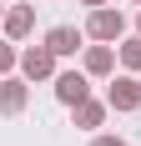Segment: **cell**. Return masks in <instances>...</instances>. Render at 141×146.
Instances as JSON below:
<instances>
[{"label": "cell", "instance_id": "6da1fadb", "mask_svg": "<svg viewBox=\"0 0 141 146\" xmlns=\"http://www.w3.org/2000/svg\"><path fill=\"white\" fill-rule=\"evenodd\" d=\"M86 35H96V40H121V35H126V15L111 10V5H96L91 20H86Z\"/></svg>", "mask_w": 141, "mask_h": 146}, {"label": "cell", "instance_id": "7a4b0ae2", "mask_svg": "<svg viewBox=\"0 0 141 146\" xmlns=\"http://www.w3.org/2000/svg\"><path fill=\"white\" fill-rule=\"evenodd\" d=\"M20 71H25L30 81L56 76V50H51V45H30V50H20Z\"/></svg>", "mask_w": 141, "mask_h": 146}, {"label": "cell", "instance_id": "3957f363", "mask_svg": "<svg viewBox=\"0 0 141 146\" xmlns=\"http://www.w3.org/2000/svg\"><path fill=\"white\" fill-rule=\"evenodd\" d=\"M86 96H91L86 71H66V76H56V101H61V106H81Z\"/></svg>", "mask_w": 141, "mask_h": 146}, {"label": "cell", "instance_id": "277c9868", "mask_svg": "<svg viewBox=\"0 0 141 146\" xmlns=\"http://www.w3.org/2000/svg\"><path fill=\"white\" fill-rule=\"evenodd\" d=\"M106 106H111V111H136L141 106V81H111Z\"/></svg>", "mask_w": 141, "mask_h": 146}, {"label": "cell", "instance_id": "5b68a950", "mask_svg": "<svg viewBox=\"0 0 141 146\" xmlns=\"http://www.w3.org/2000/svg\"><path fill=\"white\" fill-rule=\"evenodd\" d=\"M45 45H51L56 56H76V50H81V30L76 25H51L45 30Z\"/></svg>", "mask_w": 141, "mask_h": 146}, {"label": "cell", "instance_id": "8992f818", "mask_svg": "<svg viewBox=\"0 0 141 146\" xmlns=\"http://www.w3.org/2000/svg\"><path fill=\"white\" fill-rule=\"evenodd\" d=\"M25 111V81H0V116H20Z\"/></svg>", "mask_w": 141, "mask_h": 146}, {"label": "cell", "instance_id": "52a82bcc", "mask_svg": "<svg viewBox=\"0 0 141 146\" xmlns=\"http://www.w3.org/2000/svg\"><path fill=\"white\" fill-rule=\"evenodd\" d=\"M0 25H5V35H10V40H20V35H30V25H35V10H30V5H15Z\"/></svg>", "mask_w": 141, "mask_h": 146}, {"label": "cell", "instance_id": "ba28073f", "mask_svg": "<svg viewBox=\"0 0 141 146\" xmlns=\"http://www.w3.org/2000/svg\"><path fill=\"white\" fill-rule=\"evenodd\" d=\"M111 66H116L111 45H91V50H86V76H111Z\"/></svg>", "mask_w": 141, "mask_h": 146}, {"label": "cell", "instance_id": "9c48e42d", "mask_svg": "<svg viewBox=\"0 0 141 146\" xmlns=\"http://www.w3.org/2000/svg\"><path fill=\"white\" fill-rule=\"evenodd\" d=\"M70 111H76V126H81V131H96L101 121H106V106H101V101H91V96H86L81 106H70Z\"/></svg>", "mask_w": 141, "mask_h": 146}, {"label": "cell", "instance_id": "30bf717a", "mask_svg": "<svg viewBox=\"0 0 141 146\" xmlns=\"http://www.w3.org/2000/svg\"><path fill=\"white\" fill-rule=\"evenodd\" d=\"M121 66H126V71H141V35H131V40L121 45Z\"/></svg>", "mask_w": 141, "mask_h": 146}, {"label": "cell", "instance_id": "8fae6325", "mask_svg": "<svg viewBox=\"0 0 141 146\" xmlns=\"http://www.w3.org/2000/svg\"><path fill=\"white\" fill-rule=\"evenodd\" d=\"M15 66H20V56H15V45H5V40H0V76H10Z\"/></svg>", "mask_w": 141, "mask_h": 146}, {"label": "cell", "instance_id": "7c38bea8", "mask_svg": "<svg viewBox=\"0 0 141 146\" xmlns=\"http://www.w3.org/2000/svg\"><path fill=\"white\" fill-rule=\"evenodd\" d=\"M91 146H126V141H121V136H96Z\"/></svg>", "mask_w": 141, "mask_h": 146}, {"label": "cell", "instance_id": "4fadbf2b", "mask_svg": "<svg viewBox=\"0 0 141 146\" xmlns=\"http://www.w3.org/2000/svg\"><path fill=\"white\" fill-rule=\"evenodd\" d=\"M81 5H91V10H96V5H106V0H81Z\"/></svg>", "mask_w": 141, "mask_h": 146}, {"label": "cell", "instance_id": "5bb4252c", "mask_svg": "<svg viewBox=\"0 0 141 146\" xmlns=\"http://www.w3.org/2000/svg\"><path fill=\"white\" fill-rule=\"evenodd\" d=\"M136 25H141V15H136Z\"/></svg>", "mask_w": 141, "mask_h": 146}, {"label": "cell", "instance_id": "9a60e30c", "mask_svg": "<svg viewBox=\"0 0 141 146\" xmlns=\"http://www.w3.org/2000/svg\"><path fill=\"white\" fill-rule=\"evenodd\" d=\"M0 20H5V15H0Z\"/></svg>", "mask_w": 141, "mask_h": 146}, {"label": "cell", "instance_id": "2e32d148", "mask_svg": "<svg viewBox=\"0 0 141 146\" xmlns=\"http://www.w3.org/2000/svg\"><path fill=\"white\" fill-rule=\"evenodd\" d=\"M136 5H141V0H136Z\"/></svg>", "mask_w": 141, "mask_h": 146}]
</instances>
